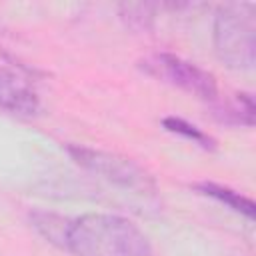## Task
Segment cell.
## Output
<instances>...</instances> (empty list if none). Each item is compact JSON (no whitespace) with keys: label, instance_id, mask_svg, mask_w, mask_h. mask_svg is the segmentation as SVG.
Masks as SVG:
<instances>
[{"label":"cell","instance_id":"obj_2","mask_svg":"<svg viewBox=\"0 0 256 256\" xmlns=\"http://www.w3.org/2000/svg\"><path fill=\"white\" fill-rule=\"evenodd\" d=\"M214 48L232 70H252L256 62V6L228 4L216 12Z\"/></svg>","mask_w":256,"mask_h":256},{"label":"cell","instance_id":"obj_6","mask_svg":"<svg viewBox=\"0 0 256 256\" xmlns=\"http://www.w3.org/2000/svg\"><path fill=\"white\" fill-rule=\"evenodd\" d=\"M194 190H198L200 194L210 196V198L230 206L232 210H236V212H240V214H244L248 218H254V214H256L254 202L250 198L242 196L240 192L232 190V188H226V186H220V184H214V182H198V184H194Z\"/></svg>","mask_w":256,"mask_h":256},{"label":"cell","instance_id":"obj_5","mask_svg":"<svg viewBox=\"0 0 256 256\" xmlns=\"http://www.w3.org/2000/svg\"><path fill=\"white\" fill-rule=\"evenodd\" d=\"M0 108L18 116H34L40 110V100L32 84L16 70L4 66H0Z\"/></svg>","mask_w":256,"mask_h":256},{"label":"cell","instance_id":"obj_1","mask_svg":"<svg viewBox=\"0 0 256 256\" xmlns=\"http://www.w3.org/2000/svg\"><path fill=\"white\" fill-rule=\"evenodd\" d=\"M64 250L74 256H154L146 234L118 214H84L70 220Z\"/></svg>","mask_w":256,"mask_h":256},{"label":"cell","instance_id":"obj_8","mask_svg":"<svg viewBox=\"0 0 256 256\" xmlns=\"http://www.w3.org/2000/svg\"><path fill=\"white\" fill-rule=\"evenodd\" d=\"M254 100L250 94H236L234 104H226L216 108V118L226 122V124H242V126H254Z\"/></svg>","mask_w":256,"mask_h":256},{"label":"cell","instance_id":"obj_4","mask_svg":"<svg viewBox=\"0 0 256 256\" xmlns=\"http://www.w3.org/2000/svg\"><path fill=\"white\" fill-rule=\"evenodd\" d=\"M68 154L84 168L112 180L114 184H120L124 188H152L150 176L134 164L130 158L86 148V146H68Z\"/></svg>","mask_w":256,"mask_h":256},{"label":"cell","instance_id":"obj_9","mask_svg":"<svg viewBox=\"0 0 256 256\" xmlns=\"http://www.w3.org/2000/svg\"><path fill=\"white\" fill-rule=\"evenodd\" d=\"M162 124H164V128L168 132L180 134V136H184V138L200 144L202 148H214V140L206 132H202L198 126H194V124H190V122H186V120H182L178 116H166L162 120Z\"/></svg>","mask_w":256,"mask_h":256},{"label":"cell","instance_id":"obj_3","mask_svg":"<svg viewBox=\"0 0 256 256\" xmlns=\"http://www.w3.org/2000/svg\"><path fill=\"white\" fill-rule=\"evenodd\" d=\"M140 68L148 76L166 82L170 86H176L180 90H186L202 100H216L218 96V86L214 76L176 54H168V52L150 54L144 60H140Z\"/></svg>","mask_w":256,"mask_h":256},{"label":"cell","instance_id":"obj_10","mask_svg":"<svg viewBox=\"0 0 256 256\" xmlns=\"http://www.w3.org/2000/svg\"><path fill=\"white\" fill-rule=\"evenodd\" d=\"M122 18L132 26V28H148V22L152 20L150 8L144 4H122Z\"/></svg>","mask_w":256,"mask_h":256},{"label":"cell","instance_id":"obj_7","mask_svg":"<svg viewBox=\"0 0 256 256\" xmlns=\"http://www.w3.org/2000/svg\"><path fill=\"white\" fill-rule=\"evenodd\" d=\"M30 222L48 242L64 248L66 234L70 228V218H64L60 214H52V212H32Z\"/></svg>","mask_w":256,"mask_h":256}]
</instances>
